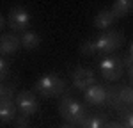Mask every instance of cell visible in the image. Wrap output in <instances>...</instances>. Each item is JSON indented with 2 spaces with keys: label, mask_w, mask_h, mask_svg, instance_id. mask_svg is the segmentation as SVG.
<instances>
[{
  "label": "cell",
  "mask_w": 133,
  "mask_h": 128,
  "mask_svg": "<svg viewBox=\"0 0 133 128\" xmlns=\"http://www.w3.org/2000/svg\"><path fill=\"white\" fill-rule=\"evenodd\" d=\"M0 100H16V96H14V84L11 82H2L0 85Z\"/></svg>",
  "instance_id": "obj_17"
},
{
  "label": "cell",
  "mask_w": 133,
  "mask_h": 128,
  "mask_svg": "<svg viewBox=\"0 0 133 128\" xmlns=\"http://www.w3.org/2000/svg\"><path fill=\"white\" fill-rule=\"evenodd\" d=\"M59 112H61L62 119L68 121L73 126H80L83 123V119L87 117L85 107H83L80 101H76L75 98H71V96H64L61 100V103H59Z\"/></svg>",
  "instance_id": "obj_1"
},
{
  "label": "cell",
  "mask_w": 133,
  "mask_h": 128,
  "mask_svg": "<svg viewBox=\"0 0 133 128\" xmlns=\"http://www.w3.org/2000/svg\"><path fill=\"white\" fill-rule=\"evenodd\" d=\"M119 93H121V100L126 105V108L133 107V87L131 85H121L119 87Z\"/></svg>",
  "instance_id": "obj_16"
},
{
  "label": "cell",
  "mask_w": 133,
  "mask_h": 128,
  "mask_svg": "<svg viewBox=\"0 0 133 128\" xmlns=\"http://www.w3.org/2000/svg\"><path fill=\"white\" fill-rule=\"evenodd\" d=\"M107 105H110L112 108H115V110H121V112L126 108V105H124L123 100H121L119 87H115V85L107 87Z\"/></svg>",
  "instance_id": "obj_11"
},
{
  "label": "cell",
  "mask_w": 133,
  "mask_h": 128,
  "mask_svg": "<svg viewBox=\"0 0 133 128\" xmlns=\"http://www.w3.org/2000/svg\"><path fill=\"white\" fill-rule=\"evenodd\" d=\"M20 41H21V46H23L25 50H36V48L39 46L41 39H39V36H37L36 32L27 30L20 36Z\"/></svg>",
  "instance_id": "obj_13"
},
{
  "label": "cell",
  "mask_w": 133,
  "mask_h": 128,
  "mask_svg": "<svg viewBox=\"0 0 133 128\" xmlns=\"http://www.w3.org/2000/svg\"><path fill=\"white\" fill-rule=\"evenodd\" d=\"M123 126L124 128H133V112H126L123 116Z\"/></svg>",
  "instance_id": "obj_21"
},
{
  "label": "cell",
  "mask_w": 133,
  "mask_h": 128,
  "mask_svg": "<svg viewBox=\"0 0 133 128\" xmlns=\"http://www.w3.org/2000/svg\"><path fill=\"white\" fill-rule=\"evenodd\" d=\"M14 126L16 128H30V125H29V121H27V116H16V119H14Z\"/></svg>",
  "instance_id": "obj_20"
},
{
  "label": "cell",
  "mask_w": 133,
  "mask_h": 128,
  "mask_svg": "<svg viewBox=\"0 0 133 128\" xmlns=\"http://www.w3.org/2000/svg\"><path fill=\"white\" fill-rule=\"evenodd\" d=\"M98 68H99V73L103 75V78L119 80L124 71V59H121L119 55H107L98 62Z\"/></svg>",
  "instance_id": "obj_4"
},
{
  "label": "cell",
  "mask_w": 133,
  "mask_h": 128,
  "mask_svg": "<svg viewBox=\"0 0 133 128\" xmlns=\"http://www.w3.org/2000/svg\"><path fill=\"white\" fill-rule=\"evenodd\" d=\"M9 69H11L9 61H7L5 57H0V78H2V82L7 80V76H9Z\"/></svg>",
  "instance_id": "obj_19"
},
{
  "label": "cell",
  "mask_w": 133,
  "mask_h": 128,
  "mask_svg": "<svg viewBox=\"0 0 133 128\" xmlns=\"http://www.w3.org/2000/svg\"><path fill=\"white\" fill-rule=\"evenodd\" d=\"M7 25L11 27L12 32H23L29 25H30V14L25 7H11L9 14H7Z\"/></svg>",
  "instance_id": "obj_5"
},
{
  "label": "cell",
  "mask_w": 133,
  "mask_h": 128,
  "mask_svg": "<svg viewBox=\"0 0 133 128\" xmlns=\"http://www.w3.org/2000/svg\"><path fill=\"white\" fill-rule=\"evenodd\" d=\"M124 64H128V66H133V44H131V48H130V53H128V57H124Z\"/></svg>",
  "instance_id": "obj_22"
},
{
  "label": "cell",
  "mask_w": 133,
  "mask_h": 128,
  "mask_svg": "<svg viewBox=\"0 0 133 128\" xmlns=\"http://www.w3.org/2000/svg\"><path fill=\"white\" fill-rule=\"evenodd\" d=\"M73 78V85L78 89V91H87L89 87H92V85H96V75H94V71H92L91 68H76L75 71H73L71 75Z\"/></svg>",
  "instance_id": "obj_7"
},
{
  "label": "cell",
  "mask_w": 133,
  "mask_h": 128,
  "mask_svg": "<svg viewBox=\"0 0 133 128\" xmlns=\"http://www.w3.org/2000/svg\"><path fill=\"white\" fill-rule=\"evenodd\" d=\"M80 53L82 55H96V46H94V39H87L80 44Z\"/></svg>",
  "instance_id": "obj_18"
},
{
  "label": "cell",
  "mask_w": 133,
  "mask_h": 128,
  "mask_svg": "<svg viewBox=\"0 0 133 128\" xmlns=\"http://www.w3.org/2000/svg\"><path fill=\"white\" fill-rule=\"evenodd\" d=\"M16 108H18V112H20L21 116H32V114H36L37 112V108H39V101H37V98L34 93L30 91H21L16 94Z\"/></svg>",
  "instance_id": "obj_6"
},
{
  "label": "cell",
  "mask_w": 133,
  "mask_h": 128,
  "mask_svg": "<svg viewBox=\"0 0 133 128\" xmlns=\"http://www.w3.org/2000/svg\"><path fill=\"white\" fill-rule=\"evenodd\" d=\"M107 123H105V116H99V114H92V116H87L83 119V123L80 125V128H105Z\"/></svg>",
  "instance_id": "obj_15"
},
{
  "label": "cell",
  "mask_w": 133,
  "mask_h": 128,
  "mask_svg": "<svg viewBox=\"0 0 133 128\" xmlns=\"http://www.w3.org/2000/svg\"><path fill=\"white\" fill-rule=\"evenodd\" d=\"M20 46H21V41L18 36H14L12 32L2 34V37H0V52H2V55H14L20 50Z\"/></svg>",
  "instance_id": "obj_8"
},
{
  "label": "cell",
  "mask_w": 133,
  "mask_h": 128,
  "mask_svg": "<svg viewBox=\"0 0 133 128\" xmlns=\"http://www.w3.org/2000/svg\"><path fill=\"white\" fill-rule=\"evenodd\" d=\"M133 11V0H117L112 5V12L115 14V18H123L126 14H130Z\"/></svg>",
  "instance_id": "obj_14"
},
{
  "label": "cell",
  "mask_w": 133,
  "mask_h": 128,
  "mask_svg": "<svg viewBox=\"0 0 133 128\" xmlns=\"http://www.w3.org/2000/svg\"><path fill=\"white\" fill-rule=\"evenodd\" d=\"M130 78H131V82H133V66H130Z\"/></svg>",
  "instance_id": "obj_25"
},
{
  "label": "cell",
  "mask_w": 133,
  "mask_h": 128,
  "mask_svg": "<svg viewBox=\"0 0 133 128\" xmlns=\"http://www.w3.org/2000/svg\"><path fill=\"white\" fill-rule=\"evenodd\" d=\"M34 91L39 93L41 96H44V98H57V96L66 93V82L55 73L43 75L41 78L36 80Z\"/></svg>",
  "instance_id": "obj_2"
},
{
  "label": "cell",
  "mask_w": 133,
  "mask_h": 128,
  "mask_svg": "<svg viewBox=\"0 0 133 128\" xmlns=\"http://www.w3.org/2000/svg\"><path fill=\"white\" fill-rule=\"evenodd\" d=\"M105 128H124V126H123V123H115V121H112V123H107Z\"/></svg>",
  "instance_id": "obj_23"
},
{
  "label": "cell",
  "mask_w": 133,
  "mask_h": 128,
  "mask_svg": "<svg viewBox=\"0 0 133 128\" xmlns=\"http://www.w3.org/2000/svg\"><path fill=\"white\" fill-rule=\"evenodd\" d=\"M16 100H0V119L4 125L14 123L16 119Z\"/></svg>",
  "instance_id": "obj_10"
},
{
  "label": "cell",
  "mask_w": 133,
  "mask_h": 128,
  "mask_svg": "<svg viewBox=\"0 0 133 128\" xmlns=\"http://www.w3.org/2000/svg\"><path fill=\"white\" fill-rule=\"evenodd\" d=\"M123 43H124L123 32L110 30V32H105L101 36H98L94 39V46H96V53L107 55V53H112L115 50H119L123 46Z\"/></svg>",
  "instance_id": "obj_3"
},
{
  "label": "cell",
  "mask_w": 133,
  "mask_h": 128,
  "mask_svg": "<svg viewBox=\"0 0 133 128\" xmlns=\"http://www.w3.org/2000/svg\"><path fill=\"white\" fill-rule=\"evenodd\" d=\"M114 21H115V14L112 12V9H103L96 14V18H94V27L103 30V29L110 27Z\"/></svg>",
  "instance_id": "obj_12"
},
{
  "label": "cell",
  "mask_w": 133,
  "mask_h": 128,
  "mask_svg": "<svg viewBox=\"0 0 133 128\" xmlns=\"http://www.w3.org/2000/svg\"><path fill=\"white\" fill-rule=\"evenodd\" d=\"M85 101L89 103V105H103V103H107V87L105 85H92L89 87L85 93Z\"/></svg>",
  "instance_id": "obj_9"
},
{
  "label": "cell",
  "mask_w": 133,
  "mask_h": 128,
  "mask_svg": "<svg viewBox=\"0 0 133 128\" xmlns=\"http://www.w3.org/2000/svg\"><path fill=\"white\" fill-rule=\"evenodd\" d=\"M59 128H75V126H73V125H69V123H66V125H61Z\"/></svg>",
  "instance_id": "obj_24"
}]
</instances>
